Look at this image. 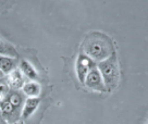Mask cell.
I'll return each mask as SVG.
<instances>
[{"label": "cell", "mask_w": 148, "mask_h": 124, "mask_svg": "<svg viewBox=\"0 0 148 124\" xmlns=\"http://www.w3.org/2000/svg\"><path fill=\"white\" fill-rule=\"evenodd\" d=\"M83 49L87 57L99 62L108 59L114 53L112 51V47L108 37L98 33H94L85 39L83 44Z\"/></svg>", "instance_id": "obj_1"}, {"label": "cell", "mask_w": 148, "mask_h": 124, "mask_svg": "<svg viewBox=\"0 0 148 124\" xmlns=\"http://www.w3.org/2000/svg\"><path fill=\"white\" fill-rule=\"evenodd\" d=\"M97 68L101 74L106 87L109 89L116 87L119 81V69H118L116 55L113 53L108 59L99 62L97 64Z\"/></svg>", "instance_id": "obj_2"}, {"label": "cell", "mask_w": 148, "mask_h": 124, "mask_svg": "<svg viewBox=\"0 0 148 124\" xmlns=\"http://www.w3.org/2000/svg\"><path fill=\"white\" fill-rule=\"evenodd\" d=\"M88 88H90L92 90H96V92H105L106 90V85L103 83L102 76L99 70H98L97 65L94 66L89 72H88L85 83H84Z\"/></svg>", "instance_id": "obj_3"}, {"label": "cell", "mask_w": 148, "mask_h": 124, "mask_svg": "<svg viewBox=\"0 0 148 124\" xmlns=\"http://www.w3.org/2000/svg\"><path fill=\"white\" fill-rule=\"evenodd\" d=\"M96 65L97 64L94 62V60H92L86 55L81 53L77 58V61H76V73H77V77H79V82L85 83L88 72Z\"/></svg>", "instance_id": "obj_4"}, {"label": "cell", "mask_w": 148, "mask_h": 124, "mask_svg": "<svg viewBox=\"0 0 148 124\" xmlns=\"http://www.w3.org/2000/svg\"><path fill=\"white\" fill-rule=\"evenodd\" d=\"M24 78L23 73L21 72L20 69L14 70L12 73L7 75V85L9 86L12 90H18L22 89L24 86Z\"/></svg>", "instance_id": "obj_5"}, {"label": "cell", "mask_w": 148, "mask_h": 124, "mask_svg": "<svg viewBox=\"0 0 148 124\" xmlns=\"http://www.w3.org/2000/svg\"><path fill=\"white\" fill-rule=\"evenodd\" d=\"M16 69H18V60L15 58L0 55V70L3 75H9Z\"/></svg>", "instance_id": "obj_6"}, {"label": "cell", "mask_w": 148, "mask_h": 124, "mask_svg": "<svg viewBox=\"0 0 148 124\" xmlns=\"http://www.w3.org/2000/svg\"><path fill=\"white\" fill-rule=\"evenodd\" d=\"M39 103H40V99L39 98H27L25 100V102H24L23 108H22L21 116L23 119H28L37 110Z\"/></svg>", "instance_id": "obj_7"}, {"label": "cell", "mask_w": 148, "mask_h": 124, "mask_svg": "<svg viewBox=\"0 0 148 124\" xmlns=\"http://www.w3.org/2000/svg\"><path fill=\"white\" fill-rule=\"evenodd\" d=\"M22 90L28 98H38L40 94V85L37 82H27L24 84Z\"/></svg>", "instance_id": "obj_8"}, {"label": "cell", "mask_w": 148, "mask_h": 124, "mask_svg": "<svg viewBox=\"0 0 148 124\" xmlns=\"http://www.w3.org/2000/svg\"><path fill=\"white\" fill-rule=\"evenodd\" d=\"M20 70H21V72L25 75V76H27L28 78H31L33 81H35L38 78V74H37L36 70L34 69V66H33L28 61L26 60H22L21 61V63H20Z\"/></svg>", "instance_id": "obj_9"}, {"label": "cell", "mask_w": 148, "mask_h": 124, "mask_svg": "<svg viewBox=\"0 0 148 124\" xmlns=\"http://www.w3.org/2000/svg\"><path fill=\"white\" fill-rule=\"evenodd\" d=\"M0 55L11 57V58H18V52L11 44L0 39Z\"/></svg>", "instance_id": "obj_10"}, {"label": "cell", "mask_w": 148, "mask_h": 124, "mask_svg": "<svg viewBox=\"0 0 148 124\" xmlns=\"http://www.w3.org/2000/svg\"><path fill=\"white\" fill-rule=\"evenodd\" d=\"M0 108H1V112H2V114L3 115H7V116H10V115H12L15 112L16 109L15 107L10 102V100L8 98H5L3 100L0 101Z\"/></svg>", "instance_id": "obj_11"}, {"label": "cell", "mask_w": 148, "mask_h": 124, "mask_svg": "<svg viewBox=\"0 0 148 124\" xmlns=\"http://www.w3.org/2000/svg\"><path fill=\"white\" fill-rule=\"evenodd\" d=\"M7 98L9 99L10 102H11L16 109H20V107L22 106V103H23V97H22V95H21L18 90H11Z\"/></svg>", "instance_id": "obj_12"}, {"label": "cell", "mask_w": 148, "mask_h": 124, "mask_svg": "<svg viewBox=\"0 0 148 124\" xmlns=\"http://www.w3.org/2000/svg\"><path fill=\"white\" fill-rule=\"evenodd\" d=\"M10 92V87L7 85V84H1L0 85V101L3 100V99H5L7 97H8V95H9Z\"/></svg>", "instance_id": "obj_13"}, {"label": "cell", "mask_w": 148, "mask_h": 124, "mask_svg": "<svg viewBox=\"0 0 148 124\" xmlns=\"http://www.w3.org/2000/svg\"><path fill=\"white\" fill-rule=\"evenodd\" d=\"M0 124H7V121L3 120L2 118H0Z\"/></svg>", "instance_id": "obj_14"}, {"label": "cell", "mask_w": 148, "mask_h": 124, "mask_svg": "<svg viewBox=\"0 0 148 124\" xmlns=\"http://www.w3.org/2000/svg\"><path fill=\"white\" fill-rule=\"evenodd\" d=\"M1 84H3V78L2 77H0V85H1Z\"/></svg>", "instance_id": "obj_15"}, {"label": "cell", "mask_w": 148, "mask_h": 124, "mask_svg": "<svg viewBox=\"0 0 148 124\" xmlns=\"http://www.w3.org/2000/svg\"><path fill=\"white\" fill-rule=\"evenodd\" d=\"M3 76H5V75H3V73H2L1 70H0V77H3Z\"/></svg>", "instance_id": "obj_16"}, {"label": "cell", "mask_w": 148, "mask_h": 124, "mask_svg": "<svg viewBox=\"0 0 148 124\" xmlns=\"http://www.w3.org/2000/svg\"><path fill=\"white\" fill-rule=\"evenodd\" d=\"M15 124H23V122H16Z\"/></svg>", "instance_id": "obj_17"}, {"label": "cell", "mask_w": 148, "mask_h": 124, "mask_svg": "<svg viewBox=\"0 0 148 124\" xmlns=\"http://www.w3.org/2000/svg\"><path fill=\"white\" fill-rule=\"evenodd\" d=\"M1 114H2V112H1V108H0V118H1Z\"/></svg>", "instance_id": "obj_18"}]
</instances>
